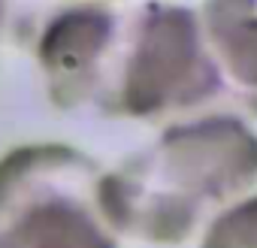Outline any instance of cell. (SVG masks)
<instances>
[{"instance_id":"8","label":"cell","mask_w":257,"mask_h":248,"mask_svg":"<svg viewBox=\"0 0 257 248\" xmlns=\"http://www.w3.org/2000/svg\"><path fill=\"white\" fill-rule=\"evenodd\" d=\"M88 4H115V0H88Z\"/></svg>"},{"instance_id":"5","label":"cell","mask_w":257,"mask_h":248,"mask_svg":"<svg viewBox=\"0 0 257 248\" xmlns=\"http://www.w3.org/2000/svg\"><path fill=\"white\" fill-rule=\"evenodd\" d=\"M197 16L224 94L257 118V0H203Z\"/></svg>"},{"instance_id":"3","label":"cell","mask_w":257,"mask_h":248,"mask_svg":"<svg viewBox=\"0 0 257 248\" xmlns=\"http://www.w3.org/2000/svg\"><path fill=\"white\" fill-rule=\"evenodd\" d=\"M103 167L67 143L0 155V248H121L100 209Z\"/></svg>"},{"instance_id":"6","label":"cell","mask_w":257,"mask_h":248,"mask_svg":"<svg viewBox=\"0 0 257 248\" xmlns=\"http://www.w3.org/2000/svg\"><path fill=\"white\" fill-rule=\"evenodd\" d=\"M200 248H257V197H242L215 215Z\"/></svg>"},{"instance_id":"4","label":"cell","mask_w":257,"mask_h":248,"mask_svg":"<svg viewBox=\"0 0 257 248\" xmlns=\"http://www.w3.org/2000/svg\"><path fill=\"white\" fill-rule=\"evenodd\" d=\"M118 7L70 4L55 10L34 37V58L49 100L64 112L91 109Z\"/></svg>"},{"instance_id":"7","label":"cell","mask_w":257,"mask_h":248,"mask_svg":"<svg viewBox=\"0 0 257 248\" xmlns=\"http://www.w3.org/2000/svg\"><path fill=\"white\" fill-rule=\"evenodd\" d=\"M0 28H4V0H0Z\"/></svg>"},{"instance_id":"1","label":"cell","mask_w":257,"mask_h":248,"mask_svg":"<svg viewBox=\"0 0 257 248\" xmlns=\"http://www.w3.org/2000/svg\"><path fill=\"white\" fill-rule=\"evenodd\" d=\"M254 185L257 134L236 115H203L103 170L97 194L118 239L182 245Z\"/></svg>"},{"instance_id":"2","label":"cell","mask_w":257,"mask_h":248,"mask_svg":"<svg viewBox=\"0 0 257 248\" xmlns=\"http://www.w3.org/2000/svg\"><path fill=\"white\" fill-rule=\"evenodd\" d=\"M224 97L200 16L146 0L118 10L91 109L103 118L167 121Z\"/></svg>"}]
</instances>
